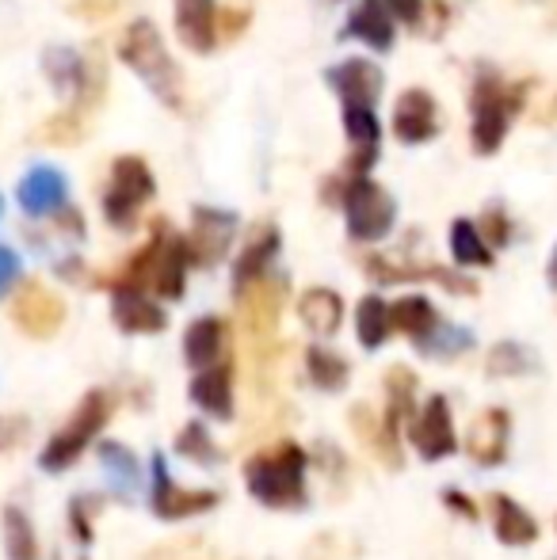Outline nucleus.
Instances as JSON below:
<instances>
[{
  "label": "nucleus",
  "mask_w": 557,
  "mask_h": 560,
  "mask_svg": "<svg viewBox=\"0 0 557 560\" xmlns=\"http://www.w3.org/2000/svg\"><path fill=\"white\" fill-rule=\"evenodd\" d=\"M187 241H179L176 229L169 222L153 225V241L138 252L135 259L127 264V271L119 275L115 287H135V290H153V294L169 298H184V279H187Z\"/></svg>",
  "instance_id": "obj_1"
},
{
  "label": "nucleus",
  "mask_w": 557,
  "mask_h": 560,
  "mask_svg": "<svg viewBox=\"0 0 557 560\" xmlns=\"http://www.w3.org/2000/svg\"><path fill=\"white\" fill-rule=\"evenodd\" d=\"M245 488L248 495L276 511L305 508V454L302 446L282 443L268 454H256L245 462Z\"/></svg>",
  "instance_id": "obj_2"
},
{
  "label": "nucleus",
  "mask_w": 557,
  "mask_h": 560,
  "mask_svg": "<svg viewBox=\"0 0 557 560\" xmlns=\"http://www.w3.org/2000/svg\"><path fill=\"white\" fill-rule=\"evenodd\" d=\"M119 54L141 81L153 89V96L161 100V104L176 107V112L184 107V77H179L176 61L169 58V50H164V43H161V35H156L153 23L138 20L135 27L123 35Z\"/></svg>",
  "instance_id": "obj_3"
},
{
  "label": "nucleus",
  "mask_w": 557,
  "mask_h": 560,
  "mask_svg": "<svg viewBox=\"0 0 557 560\" xmlns=\"http://www.w3.org/2000/svg\"><path fill=\"white\" fill-rule=\"evenodd\" d=\"M107 416H112V397L107 393H89V397L77 405V412L69 416V423L58 431V435L46 443L43 457H38V465H43L46 472H61L69 469V465L77 462V457L84 454V446L92 443V439L104 431Z\"/></svg>",
  "instance_id": "obj_4"
},
{
  "label": "nucleus",
  "mask_w": 557,
  "mask_h": 560,
  "mask_svg": "<svg viewBox=\"0 0 557 560\" xmlns=\"http://www.w3.org/2000/svg\"><path fill=\"white\" fill-rule=\"evenodd\" d=\"M515 104H520V96H515L497 73H477L474 96H469V107H474V126H469V133H474L477 153H497L508 133V118H512Z\"/></svg>",
  "instance_id": "obj_5"
},
{
  "label": "nucleus",
  "mask_w": 557,
  "mask_h": 560,
  "mask_svg": "<svg viewBox=\"0 0 557 560\" xmlns=\"http://www.w3.org/2000/svg\"><path fill=\"white\" fill-rule=\"evenodd\" d=\"M344 214H348V233L356 241L371 244L394 229L397 202L382 184H374L367 176H351L348 187H344Z\"/></svg>",
  "instance_id": "obj_6"
},
{
  "label": "nucleus",
  "mask_w": 557,
  "mask_h": 560,
  "mask_svg": "<svg viewBox=\"0 0 557 560\" xmlns=\"http://www.w3.org/2000/svg\"><path fill=\"white\" fill-rule=\"evenodd\" d=\"M153 199V172L146 168V161L138 156H119L112 168V184L104 195V214L112 225L130 229L138 218V210Z\"/></svg>",
  "instance_id": "obj_7"
},
{
  "label": "nucleus",
  "mask_w": 557,
  "mask_h": 560,
  "mask_svg": "<svg viewBox=\"0 0 557 560\" xmlns=\"http://www.w3.org/2000/svg\"><path fill=\"white\" fill-rule=\"evenodd\" d=\"M282 302H287V279L282 275H260L248 287L237 290V305H241V320H245L248 336L264 339L276 332Z\"/></svg>",
  "instance_id": "obj_8"
},
{
  "label": "nucleus",
  "mask_w": 557,
  "mask_h": 560,
  "mask_svg": "<svg viewBox=\"0 0 557 560\" xmlns=\"http://www.w3.org/2000/svg\"><path fill=\"white\" fill-rule=\"evenodd\" d=\"M210 508H218V492H210V488H179L176 480H172L164 457L161 454L153 457V515L156 518L176 523V518L202 515V511H210Z\"/></svg>",
  "instance_id": "obj_9"
},
{
  "label": "nucleus",
  "mask_w": 557,
  "mask_h": 560,
  "mask_svg": "<svg viewBox=\"0 0 557 560\" xmlns=\"http://www.w3.org/2000/svg\"><path fill=\"white\" fill-rule=\"evenodd\" d=\"M233 233H237V218L230 210H214V207H199L192 222V236H187V256L199 267H214L225 256Z\"/></svg>",
  "instance_id": "obj_10"
},
{
  "label": "nucleus",
  "mask_w": 557,
  "mask_h": 560,
  "mask_svg": "<svg viewBox=\"0 0 557 560\" xmlns=\"http://www.w3.org/2000/svg\"><path fill=\"white\" fill-rule=\"evenodd\" d=\"M409 439L417 446V454L423 462H439V457H451L459 450V439H454V423H451V405L446 397H431L423 405V412L413 420Z\"/></svg>",
  "instance_id": "obj_11"
},
{
  "label": "nucleus",
  "mask_w": 557,
  "mask_h": 560,
  "mask_svg": "<svg viewBox=\"0 0 557 560\" xmlns=\"http://www.w3.org/2000/svg\"><path fill=\"white\" fill-rule=\"evenodd\" d=\"M12 313H15V325L35 339L54 336L61 328V320H66V305H61V298L50 294L43 282H27V287L20 290V298H15Z\"/></svg>",
  "instance_id": "obj_12"
},
{
  "label": "nucleus",
  "mask_w": 557,
  "mask_h": 560,
  "mask_svg": "<svg viewBox=\"0 0 557 560\" xmlns=\"http://www.w3.org/2000/svg\"><path fill=\"white\" fill-rule=\"evenodd\" d=\"M394 133L405 145H423L439 133V112L436 100L423 89H409L394 107Z\"/></svg>",
  "instance_id": "obj_13"
},
{
  "label": "nucleus",
  "mask_w": 557,
  "mask_h": 560,
  "mask_svg": "<svg viewBox=\"0 0 557 560\" xmlns=\"http://www.w3.org/2000/svg\"><path fill=\"white\" fill-rule=\"evenodd\" d=\"M328 84L336 89V96L344 104H363V107H374V100L382 96V69L371 66L367 58H348L340 66L328 69Z\"/></svg>",
  "instance_id": "obj_14"
},
{
  "label": "nucleus",
  "mask_w": 557,
  "mask_h": 560,
  "mask_svg": "<svg viewBox=\"0 0 557 560\" xmlns=\"http://www.w3.org/2000/svg\"><path fill=\"white\" fill-rule=\"evenodd\" d=\"M176 35L187 50L210 54L218 43V8L214 0H176Z\"/></svg>",
  "instance_id": "obj_15"
},
{
  "label": "nucleus",
  "mask_w": 557,
  "mask_h": 560,
  "mask_svg": "<svg viewBox=\"0 0 557 560\" xmlns=\"http://www.w3.org/2000/svg\"><path fill=\"white\" fill-rule=\"evenodd\" d=\"M508 412L504 408H485L474 423H469L466 450L477 465H500L508 457Z\"/></svg>",
  "instance_id": "obj_16"
},
{
  "label": "nucleus",
  "mask_w": 557,
  "mask_h": 560,
  "mask_svg": "<svg viewBox=\"0 0 557 560\" xmlns=\"http://www.w3.org/2000/svg\"><path fill=\"white\" fill-rule=\"evenodd\" d=\"M112 313H115V325L135 336H153L169 325L161 305H156L153 298H146V290H135V287H115Z\"/></svg>",
  "instance_id": "obj_17"
},
{
  "label": "nucleus",
  "mask_w": 557,
  "mask_h": 560,
  "mask_svg": "<svg viewBox=\"0 0 557 560\" xmlns=\"http://www.w3.org/2000/svg\"><path fill=\"white\" fill-rule=\"evenodd\" d=\"M344 133L348 141L356 145V161H351V176H363L367 168L374 164L379 156V115L374 107H363V104H344Z\"/></svg>",
  "instance_id": "obj_18"
},
{
  "label": "nucleus",
  "mask_w": 557,
  "mask_h": 560,
  "mask_svg": "<svg viewBox=\"0 0 557 560\" xmlns=\"http://www.w3.org/2000/svg\"><path fill=\"white\" fill-rule=\"evenodd\" d=\"M187 397H192L207 416H214V420H230V416H233L230 362H225V366H218V362H214V366L199 370V374L192 377V389H187Z\"/></svg>",
  "instance_id": "obj_19"
},
{
  "label": "nucleus",
  "mask_w": 557,
  "mask_h": 560,
  "mask_svg": "<svg viewBox=\"0 0 557 560\" xmlns=\"http://www.w3.org/2000/svg\"><path fill=\"white\" fill-rule=\"evenodd\" d=\"M225 339H230V332H225V320L222 317L192 320V325H187V332H184V359H187V366H195V370L214 366V362L222 359V351H225Z\"/></svg>",
  "instance_id": "obj_20"
},
{
  "label": "nucleus",
  "mask_w": 557,
  "mask_h": 560,
  "mask_svg": "<svg viewBox=\"0 0 557 560\" xmlns=\"http://www.w3.org/2000/svg\"><path fill=\"white\" fill-rule=\"evenodd\" d=\"M66 202V176L58 168H31L20 184V207L27 214L43 218Z\"/></svg>",
  "instance_id": "obj_21"
},
{
  "label": "nucleus",
  "mask_w": 557,
  "mask_h": 560,
  "mask_svg": "<svg viewBox=\"0 0 557 560\" xmlns=\"http://www.w3.org/2000/svg\"><path fill=\"white\" fill-rule=\"evenodd\" d=\"M344 35L359 38V43H367L371 50H390V46H394V20H390L386 4H379V0H359L348 27H344Z\"/></svg>",
  "instance_id": "obj_22"
},
{
  "label": "nucleus",
  "mask_w": 557,
  "mask_h": 560,
  "mask_svg": "<svg viewBox=\"0 0 557 560\" xmlns=\"http://www.w3.org/2000/svg\"><path fill=\"white\" fill-rule=\"evenodd\" d=\"M492 526H497L500 546H535L538 541V523L512 500V495H492Z\"/></svg>",
  "instance_id": "obj_23"
},
{
  "label": "nucleus",
  "mask_w": 557,
  "mask_h": 560,
  "mask_svg": "<svg viewBox=\"0 0 557 560\" xmlns=\"http://www.w3.org/2000/svg\"><path fill=\"white\" fill-rule=\"evenodd\" d=\"M298 317H302V325L310 328V332L336 336V328H340V320H344L340 294H336V290H328V287L305 290V294L298 298Z\"/></svg>",
  "instance_id": "obj_24"
},
{
  "label": "nucleus",
  "mask_w": 557,
  "mask_h": 560,
  "mask_svg": "<svg viewBox=\"0 0 557 560\" xmlns=\"http://www.w3.org/2000/svg\"><path fill=\"white\" fill-rule=\"evenodd\" d=\"M413 397H417V374H413L409 366H390L386 412H382V423H386L394 443H402V423H405V416H413Z\"/></svg>",
  "instance_id": "obj_25"
},
{
  "label": "nucleus",
  "mask_w": 557,
  "mask_h": 560,
  "mask_svg": "<svg viewBox=\"0 0 557 560\" xmlns=\"http://www.w3.org/2000/svg\"><path fill=\"white\" fill-rule=\"evenodd\" d=\"M279 256V229L276 225H260L248 241V248L241 252V259L233 264V287H248L253 279L268 275L271 259Z\"/></svg>",
  "instance_id": "obj_26"
},
{
  "label": "nucleus",
  "mask_w": 557,
  "mask_h": 560,
  "mask_svg": "<svg viewBox=\"0 0 557 560\" xmlns=\"http://www.w3.org/2000/svg\"><path fill=\"white\" fill-rule=\"evenodd\" d=\"M367 275L379 282H405V279H431V282H443L446 290L454 294H474V282L469 279H459V275L443 271V267H397L394 259H382V256H371L367 259Z\"/></svg>",
  "instance_id": "obj_27"
},
{
  "label": "nucleus",
  "mask_w": 557,
  "mask_h": 560,
  "mask_svg": "<svg viewBox=\"0 0 557 560\" xmlns=\"http://www.w3.org/2000/svg\"><path fill=\"white\" fill-rule=\"evenodd\" d=\"M351 428H356V435L363 439L367 450H371L379 462H386L390 469H402V443H394V439H390L386 423H382L371 408H367V405L351 408Z\"/></svg>",
  "instance_id": "obj_28"
},
{
  "label": "nucleus",
  "mask_w": 557,
  "mask_h": 560,
  "mask_svg": "<svg viewBox=\"0 0 557 560\" xmlns=\"http://www.w3.org/2000/svg\"><path fill=\"white\" fill-rule=\"evenodd\" d=\"M390 325L420 343V339L439 325V313H436V305H431L428 298L409 294V298H402L397 305H390Z\"/></svg>",
  "instance_id": "obj_29"
},
{
  "label": "nucleus",
  "mask_w": 557,
  "mask_h": 560,
  "mask_svg": "<svg viewBox=\"0 0 557 560\" xmlns=\"http://www.w3.org/2000/svg\"><path fill=\"white\" fill-rule=\"evenodd\" d=\"M390 332H394V325H390V305L382 302L379 294H367L363 302H359V310H356L359 343H363L367 351H379V347L390 339Z\"/></svg>",
  "instance_id": "obj_30"
},
{
  "label": "nucleus",
  "mask_w": 557,
  "mask_h": 560,
  "mask_svg": "<svg viewBox=\"0 0 557 560\" xmlns=\"http://www.w3.org/2000/svg\"><path fill=\"white\" fill-rule=\"evenodd\" d=\"M451 256H454V264H462V267H489L492 264L489 241H485L481 229L474 222H466V218H459V222L451 225Z\"/></svg>",
  "instance_id": "obj_31"
},
{
  "label": "nucleus",
  "mask_w": 557,
  "mask_h": 560,
  "mask_svg": "<svg viewBox=\"0 0 557 560\" xmlns=\"http://www.w3.org/2000/svg\"><path fill=\"white\" fill-rule=\"evenodd\" d=\"M100 462H104L115 492H119L123 500H130V495L138 492V457L119 443H104L100 446Z\"/></svg>",
  "instance_id": "obj_32"
},
{
  "label": "nucleus",
  "mask_w": 557,
  "mask_h": 560,
  "mask_svg": "<svg viewBox=\"0 0 557 560\" xmlns=\"http://www.w3.org/2000/svg\"><path fill=\"white\" fill-rule=\"evenodd\" d=\"M305 370H310L313 385L325 393L344 389V382H348V374H351L348 362L336 351H328V347H310V351H305Z\"/></svg>",
  "instance_id": "obj_33"
},
{
  "label": "nucleus",
  "mask_w": 557,
  "mask_h": 560,
  "mask_svg": "<svg viewBox=\"0 0 557 560\" xmlns=\"http://www.w3.org/2000/svg\"><path fill=\"white\" fill-rule=\"evenodd\" d=\"M4 546H8V557L12 560H35L38 557L35 530H31V523L23 518L20 508L4 511Z\"/></svg>",
  "instance_id": "obj_34"
},
{
  "label": "nucleus",
  "mask_w": 557,
  "mask_h": 560,
  "mask_svg": "<svg viewBox=\"0 0 557 560\" xmlns=\"http://www.w3.org/2000/svg\"><path fill=\"white\" fill-rule=\"evenodd\" d=\"M417 347L423 354H431V359H451V354L474 347V336H469L466 328H454V325H443V320H439V325L431 328Z\"/></svg>",
  "instance_id": "obj_35"
},
{
  "label": "nucleus",
  "mask_w": 557,
  "mask_h": 560,
  "mask_svg": "<svg viewBox=\"0 0 557 560\" xmlns=\"http://www.w3.org/2000/svg\"><path fill=\"white\" fill-rule=\"evenodd\" d=\"M176 450L184 457H192V462H199V465H218V462H222V450L214 446V439H210V431L202 428V423H187V428L179 431V439H176Z\"/></svg>",
  "instance_id": "obj_36"
},
{
  "label": "nucleus",
  "mask_w": 557,
  "mask_h": 560,
  "mask_svg": "<svg viewBox=\"0 0 557 560\" xmlns=\"http://www.w3.org/2000/svg\"><path fill=\"white\" fill-rule=\"evenodd\" d=\"M531 370V354L520 343H497L489 354V374H523Z\"/></svg>",
  "instance_id": "obj_37"
},
{
  "label": "nucleus",
  "mask_w": 557,
  "mask_h": 560,
  "mask_svg": "<svg viewBox=\"0 0 557 560\" xmlns=\"http://www.w3.org/2000/svg\"><path fill=\"white\" fill-rule=\"evenodd\" d=\"M15 279H20V256L0 244V290H8Z\"/></svg>",
  "instance_id": "obj_38"
},
{
  "label": "nucleus",
  "mask_w": 557,
  "mask_h": 560,
  "mask_svg": "<svg viewBox=\"0 0 557 560\" xmlns=\"http://www.w3.org/2000/svg\"><path fill=\"white\" fill-rule=\"evenodd\" d=\"M382 4H386L390 12H394L397 20H405V23H417L423 15V0H382Z\"/></svg>",
  "instance_id": "obj_39"
},
{
  "label": "nucleus",
  "mask_w": 557,
  "mask_h": 560,
  "mask_svg": "<svg viewBox=\"0 0 557 560\" xmlns=\"http://www.w3.org/2000/svg\"><path fill=\"white\" fill-rule=\"evenodd\" d=\"M443 503L454 511V515L469 518V523H474V518H477V508H474V500H469V495H462V492H446V495H443Z\"/></svg>",
  "instance_id": "obj_40"
},
{
  "label": "nucleus",
  "mask_w": 557,
  "mask_h": 560,
  "mask_svg": "<svg viewBox=\"0 0 557 560\" xmlns=\"http://www.w3.org/2000/svg\"><path fill=\"white\" fill-rule=\"evenodd\" d=\"M489 248H504L508 244V222H504V214H497V210H492L489 214Z\"/></svg>",
  "instance_id": "obj_41"
},
{
  "label": "nucleus",
  "mask_w": 557,
  "mask_h": 560,
  "mask_svg": "<svg viewBox=\"0 0 557 560\" xmlns=\"http://www.w3.org/2000/svg\"><path fill=\"white\" fill-rule=\"evenodd\" d=\"M245 23H248V15H245V12H225V15H222V31H225V38L237 35V31L245 27Z\"/></svg>",
  "instance_id": "obj_42"
},
{
  "label": "nucleus",
  "mask_w": 557,
  "mask_h": 560,
  "mask_svg": "<svg viewBox=\"0 0 557 560\" xmlns=\"http://www.w3.org/2000/svg\"><path fill=\"white\" fill-rule=\"evenodd\" d=\"M550 279L557 282V248H554V259H550Z\"/></svg>",
  "instance_id": "obj_43"
}]
</instances>
